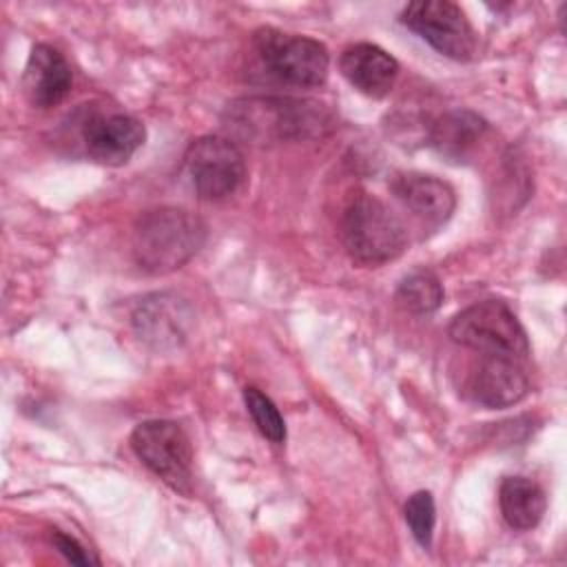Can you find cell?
I'll use <instances>...</instances> for the list:
<instances>
[{"label":"cell","mask_w":567,"mask_h":567,"mask_svg":"<svg viewBox=\"0 0 567 567\" xmlns=\"http://www.w3.org/2000/svg\"><path fill=\"white\" fill-rule=\"evenodd\" d=\"M51 540H53L55 549H58L69 563H73V565H95V563H97V558H93L73 536H66V534L53 529Z\"/></svg>","instance_id":"obj_20"},{"label":"cell","mask_w":567,"mask_h":567,"mask_svg":"<svg viewBox=\"0 0 567 567\" xmlns=\"http://www.w3.org/2000/svg\"><path fill=\"white\" fill-rule=\"evenodd\" d=\"M184 164L202 199H226L235 195L246 179V162L235 142L217 135H204L190 142Z\"/></svg>","instance_id":"obj_7"},{"label":"cell","mask_w":567,"mask_h":567,"mask_svg":"<svg viewBox=\"0 0 567 567\" xmlns=\"http://www.w3.org/2000/svg\"><path fill=\"white\" fill-rule=\"evenodd\" d=\"M452 341L483 354L523 359L529 352L527 334L514 310L501 299H485L461 310L450 323Z\"/></svg>","instance_id":"obj_4"},{"label":"cell","mask_w":567,"mask_h":567,"mask_svg":"<svg viewBox=\"0 0 567 567\" xmlns=\"http://www.w3.org/2000/svg\"><path fill=\"white\" fill-rule=\"evenodd\" d=\"M498 505L509 527L532 529L547 509V496L543 487L527 476H505L498 487Z\"/></svg>","instance_id":"obj_15"},{"label":"cell","mask_w":567,"mask_h":567,"mask_svg":"<svg viewBox=\"0 0 567 567\" xmlns=\"http://www.w3.org/2000/svg\"><path fill=\"white\" fill-rule=\"evenodd\" d=\"M487 131V122L472 111H450L432 128V144L450 155L463 157Z\"/></svg>","instance_id":"obj_16"},{"label":"cell","mask_w":567,"mask_h":567,"mask_svg":"<svg viewBox=\"0 0 567 567\" xmlns=\"http://www.w3.org/2000/svg\"><path fill=\"white\" fill-rule=\"evenodd\" d=\"M135 456L179 494L190 492L193 447L186 432L173 421H144L131 434Z\"/></svg>","instance_id":"obj_6"},{"label":"cell","mask_w":567,"mask_h":567,"mask_svg":"<svg viewBox=\"0 0 567 567\" xmlns=\"http://www.w3.org/2000/svg\"><path fill=\"white\" fill-rule=\"evenodd\" d=\"M206 241V224L199 215L162 206L142 213L133 226V257L137 266L153 275L182 268Z\"/></svg>","instance_id":"obj_1"},{"label":"cell","mask_w":567,"mask_h":567,"mask_svg":"<svg viewBox=\"0 0 567 567\" xmlns=\"http://www.w3.org/2000/svg\"><path fill=\"white\" fill-rule=\"evenodd\" d=\"M401 22L452 60L465 62L476 53V31L465 11L450 0L410 2L401 11Z\"/></svg>","instance_id":"obj_8"},{"label":"cell","mask_w":567,"mask_h":567,"mask_svg":"<svg viewBox=\"0 0 567 567\" xmlns=\"http://www.w3.org/2000/svg\"><path fill=\"white\" fill-rule=\"evenodd\" d=\"M71 82V66L58 49L49 44H35L31 49L22 73V91L33 106H58L69 95Z\"/></svg>","instance_id":"obj_12"},{"label":"cell","mask_w":567,"mask_h":567,"mask_svg":"<svg viewBox=\"0 0 567 567\" xmlns=\"http://www.w3.org/2000/svg\"><path fill=\"white\" fill-rule=\"evenodd\" d=\"M82 137L91 159L106 166H122L144 144L146 128L133 115L109 113L89 117Z\"/></svg>","instance_id":"obj_9"},{"label":"cell","mask_w":567,"mask_h":567,"mask_svg":"<svg viewBox=\"0 0 567 567\" xmlns=\"http://www.w3.org/2000/svg\"><path fill=\"white\" fill-rule=\"evenodd\" d=\"M470 390L474 401L485 408H507L525 399L529 381L518 359L507 354H483L472 374Z\"/></svg>","instance_id":"obj_11"},{"label":"cell","mask_w":567,"mask_h":567,"mask_svg":"<svg viewBox=\"0 0 567 567\" xmlns=\"http://www.w3.org/2000/svg\"><path fill=\"white\" fill-rule=\"evenodd\" d=\"M396 301L412 315H430L443 301V286L430 270L410 272L396 288Z\"/></svg>","instance_id":"obj_17"},{"label":"cell","mask_w":567,"mask_h":567,"mask_svg":"<svg viewBox=\"0 0 567 567\" xmlns=\"http://www.w3.org/2000/svg\"><path fill=\"white\" fill-rule=\"evenodd\" d=\"M339 69L343 78L368 97H385L399 78V62L370 42L348 47L339 58Z\"/></svg>","instance_id":"obj_13"},{"label":"cell","mask_w":567,"mask_h":567,"mask_svg":"<svg viewBox=\"0 0 567 567\" xmlns=\"http://www.w3.org/2000/svg\"><path fill=\"white\" fill-rule=\"evenodd\" d=\"M244 403H246L257 430L270 443L281 445L286 441V425H284V419H281L279 410L275 408V403L261 390H257L252 385H248L244 390Z\"/></svg>","instance_id":"obj_18"},{"label":"cell","mask_w":567,"mask_h":567,"mask_svg":"<svg viewBox=\"0 0 567 567\" xmlns=\"http://www.w3.org/2000/svg\"><path fill=\"white\" fill-rule=\"evenodd\" d=\"M341 239L348 255L365 266L396 259L408 244L401 219L374 195L357 190L341 213Z\"/></svg>","instance_id":"obj_2"},{"label":"cell","mask_w":567,"mask_h":567,"mask_svg":"<svg viewBox=\"0 0 567 567\" xmlns=\"http://www.w3.org/2000/svg\"><path fill=\"white\" fill-rule=\"evenodd\" d=\"M188 310L186 303L166 292L144 297L133 310V328L142 341L164 348L177 346L186 337Z\"/></svg>","instance_id":"obj_14"},{"label":"cell","mask_w":567,"mask_h":567,"mask_svg":"<svg viewBox=\"0 0 567 567\" xmlns=\"http://www.w3.org/2000/svg\"><path fill=\"white\" fill-rule=\"evenodd\" d=\"M392 195L408 208L419 221L430 228H439L450 219L456 206L452 186L434 175L425 173H396L390 179Z\"/></svg>","instance_id":"obj_10"},{"label":"cell","mask_w":567,"mask_h":567,"mask_svg":"<svg viewBox=\"0 0 567 567\" xmlns=\"http://www.w3.org/2000/svg\"><path fill=\"white\" fill-rule=\"evenodd\" d=\"M323 104L290 97H252L233 106V124L257 142L299 140L321 133L328 124Z\"/></svg>","instance_id":"obj_3"},{"label":"cell","mask_w":567,"mask_h":567,"mask_svg":"<svg viewBox=\"0 0 567 567\" xmlns=\"http://www.w3.org/2000/svg\"><path fill=\"white\" fill-rule=\"evenodd\" d=\"M403 514H405V523H408L414 540L421 547H430L432 532H434V520H436V509H434L432 494L425 492V489L414 492L408 498V503L403 507Z\"/></svg>","instance_id":"obj_19"},{"label":"cell","mask_w":567,"mask_h":567,"mask_svg":"<svg viewBox=\"0 0 567 567\" xmlns=\"http://www.w3.org/2000/svg\"><path fill=\"white\" fill-rule=\"evenodd\" d=\"M252 47L266 71L281 82L295 86H319L328 78V49L312 38L264 27L255 31Z\"/></svg>","instance_id":"obj_5"}]
</instances>
